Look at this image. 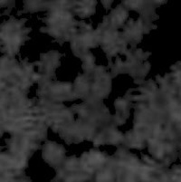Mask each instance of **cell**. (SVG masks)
<instances>
[{
  "instance_id": "obj_1",
  "label": "cell",
  "mask_w": 181,
  "mask_h": 182,
  "mask_svg": "<svg viewBox=\"0 0 181 182\" xmlns=\"http://www.w3.org/2000/svg\"><path fill=\"white\" fill-rule=\"evenodd\" d=\"M104 161V158L98 152H93L88 159V163L90 165H96L100 164Z\"/></svg>"
},
{
  "instance_id": "obj_2",
  "label": "cell",
  "mask_w": 181,
  "mask_h": 182,
  "mask_svg": "<svg viewBox=\"0 0 181 182\" xmlns=\"http://www.w3.org/2000/svg\"><path fill=\"white\" fill-rule=\"evenodd\" d=\"M117 18H118V21H119V22H122V21L126 18V13H121L120 15H118L117 16Z\"/></svg>"
}]
</instances>
